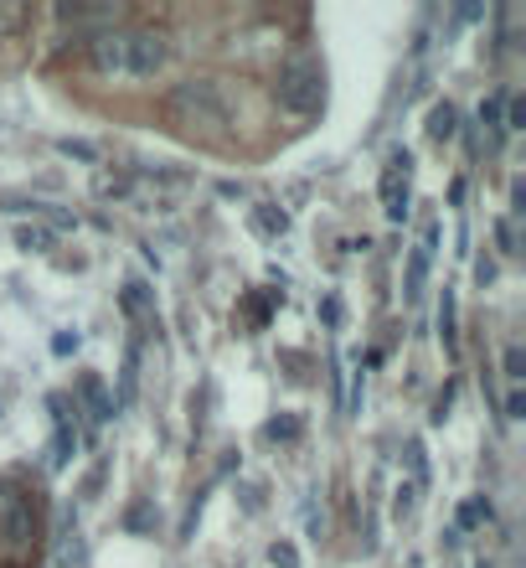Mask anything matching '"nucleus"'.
<instances>
[{
  "label": "nucleus",
  "mask_w": 526,
  "mask_h": 568,
  "mask_svg": "<svg viewBox=\"0 0 526 568\" xmlns=\"http://www.w3.org/2000/svg\"><path fill=\"white\" fill-rule=\"evenodd\" d=\"M166 119L186 135H201V140H217L228 130V104L217 94V83L207 78H192V83H175L171 98H166Z\"/></svg>",
  "instance_id": "1"
},
{
  "label": "nucleus",
  "mask_w": 526,
  "mask_h": 568,
  "mask_svg": "<svg viewBox=\"0 0 526 568\" xmlns=\"http://www.w3.org/2000/svg\"><path fill=\"white\" fill-rule=\"evenodd\" d=\"M279 104L290 114H320V104H326V68H320L315 52H294L279 68Z\"/></svg>",
  "instance_id": "2"
},
{
  "label": "nucleus",
  "mask_w": 526,
  "mask_h": 568,
  "mask_svg": "<svg viewBox=\"0 0 526 568\" xmlns=\"http://www.w3.org/2000/svg\"><path fill=\"white\" fill-rule=\"evenodd\" d=\"M171 58V47L160 32H124V73L130 78H156Z\"/></svg>",
  "instance_id": "3"
},
{
  "label": "nucleus",
  "mask_w": 526,
  "mask_h": 568,
  "mask_svg": "<svg viewBox=\"0 0 526 568\" xmlns=\"http://www.w3.org/2000/svg\"><path fill=\"white\" fill-rule=\"evenodd\" d=\"M0 537H5V548L21 553L32 543V501L21 496L11 481L0 486Z\"/></svg>",
  "instance_id": "4"
},
{
  "label": "nucleus",
  "mask_w": 526,
  "mask_h": 568,
  "mask_svg": "<svg viewBox=\"0 0 526 568\" xmlns=\"http://www.w3.org/2000/svg\"><path fill=\"white\" fill-rule=\"evenodd\" d=\"M408 150H392L388 156V171H382V213L392 222H403L408 217Z\"/></svg>",
  "instance_id": "5"
},
{
  "label": "nucleus",
  "mask_w": 526,
  "mask_h": 568,
  "mask_svg": "<svg viewBox=\"0 0 526 568\" xmlns=\"http://www.w3.org/2000/svg\"><path fill=\"white\" fill-rule=\"evenodd\" d=\"M88 58L98 73H124V32H98L88 41Z\"/></svg>",
  "instance_id": "6"
},
{
  "label": "nucleus",
  "mask_w": 526,
  "mask_h": 568,
  "mask_svg": "<svg viewBox=\"0 0 526 568\" xmlns=\"http://www.w3.org/2000/svg\"><path fill=\"white\" fill-rule=\"evenodd\" d=\"M78 392H83V403L94 409V419H98V424H103V419L114 413V403H109V392H103V383H98L94 373H83V377H78Z\"/></svg>",
  "instance_id": "7"
},
{
  "label": "nucleus",
  "mask_w": 526,
  "mask_h": 568,
  "mask_svg": "<svg viewBox=\"0 0 526 568\" xmlns=\"http://www.w3.org/2000/svg\"><path fill=\"white\" fill-rule=\"evenodd\" d=\"M460 130V114H454V104H433L429 114V140H449Z\"/></svg>",
  "instance_id": "8"
},
{
  "label": "nucleus",
  "mask_w": 526,
  "mask_h": 568,
  "mask_svg": "<svg viewBox=\"0 0 526 568\" xmlns=\"http://www.w3.org/2000/svg\"><path fill=\"white\" fill-rule=\"evenodd\" d=\"M135 367H139V352L130 347V352H124V373H119V398H124V403L135 398Z\"/></svg>",
  "instance_id": "9"
},
{
  "label": "nucleus",
  "mask_w": 526,
  "mask_h": 568,
  "mask_svg": "<svg viewBox=\"0 0 526 568\" xmlns=\"http://www.w3.org/2000/svg\"><path fill=\"white\" fill-rule=\"evenodd\" d=\"M83 564V543H78V532H68L58 543V568H78Z\"/></svg>",
  "instance_id": "10"
},
{
  "label": "nucleus",
  "mask_w": 526,
  "mask_h": 568,
  "mask_svg": "<svg viewBox=\"0 0 526 568\" xmlns=\"http://www.w3.org/2000/svg\"><path fill=\"white\" fill-rule=\"evenodd\" d=\"M16 243L26 254H41V249L52 243V233H47V228H16Z\"/></svg>",
  "instance_id": "11"
},
{
  "label": "nucleus",
  "mask_w": 526,
  "mask_h": 568,
  "mask_svg": "<svg viewBox=\"0 0 526 568\" xmlns=\"http://www.w3.org/2000/svg\"><path fill=\"white\" fill-rule=\"evenodd\" d=\"M480 522H490V501H465L460 507V528H480Z\"/></svg>",
  "instance_id": "12"
},
{
  "label": "nucleus",
  "mask_w": 526,
  "mask_h": 568,
  "mask_svg": "<svg viewBox=\"0 0 526 568\" xmlns=\"http://www.w3.org/2000/svg\"><path fill=\"white\" fill-rule=\"evenodd\" d=\"M439 331H444V347H454V294L444 290V305H439Z\"/></svg>",
  "instance_id": "13"
},
{
  "label": "nucleus",
  "mask_w": 526,
  "mask_h": 568,
  "mask_svg": "<svg viewBox=\"0 0 526 568\" xmlns=\"http://www.w3.org/2000/svg\"><path fill=\"white\" fill-rule=\"evenodd\" d=\"M58 150L62 156H73V160H98V150L88 145V140H58Z\"/></svg>",
  "instance_id": "14"
},
{
  "label": "nucleus",
  "mask_w": 526,
  "mask_h": 568,
  "mask_svg": "<svg viewBox=\"0 0 526 568\" xmlns=\"http://www.w3.org/2000/svg\"><path fill=\"white\" fill-rule=\"evenodd\" d=\"M506 377H511V383H522V377H526V352H522V347H506Z\"/></svg>",
  "instance_id": "15"
},
{
  "label": "nucleus",
  "mask_w": 526,
  "mask_h": 568,
  "mask_svg": "<svg viewBox=\"0 0 526 568\" xmlns=\"http://www.w3.org/2000/svg\"><path fill=\"white\" fill-rule=\"evenodd\" d=\"M269 558H273V568H299V553H294L290 543H273Z\"/></svg>",
  "instance_id": "16"
},
{
  "label": "nucleus",
  "mask_w": 526,
  "mask_h": 568,
  "mask_svg": "<svg viewBox=\"0 0 526 568\" xmlns=\"http://www.w3.org/2000/svg\"><path fill=\"white\" fill-rule=\"evenodd\" d=\"M284 222H290L284 213H269V207L258 213V228H264V233H284Z\"/></svg>",
  "instance_id": "17"
},
{
  "label": "nucleus",
  "mask_w": 526,
  "mask_h": 568,
  "mask_svg": "<svg viewBox=\"0 0 526 568\" xmlns=\"http://www.w3.org/2000/svg\"><path fill=\"white\" fill-rule=\"evenodd\" d=\"M21 21H26V11H21V5H0V32H16Z\"/></svg>",
  "instance_id": "18"
},
{
  "label": "nucleus",
  "mask_w": 526,
  "mask_h": 568,
  "mask_svg": "<svg viewBox=\"0 0 526 568\" xmlns=\"http://www.w3.org/2000/svg\"><path fill=\"white\" fill-rule=\"evenodd\" d=\"M480 119H486L490 130H501V98H490V104H480Z\"/></svg>",
  "instance_id": "19"
},
{
  "label": "nucleus",
  "mask_w": 526,
  "mask_h": 568,
  "mask_svg": "<svg viewBox=\"0 0 526 568\" xmlns=\"http://www.w3.org/2000/svg\"><path fill=\"white\" fill-rule=\"evenodd\" d=\"M139 305H145V285H130V294H124V311L135 315Z\"/></svg>",
  "instance_id": "20"
},
{
  "label": "nucleus",
  "mask_w": 526,
  "mask_h": 568,
  "mask_svg": "<svg viewBox=\"0 0 526 568\" xmlns=\"http://www.w3.org/2000/svg\"><path fill=\"white\" fill-rule=\"evenodd\" d=\"M506 413H511V419H522V413H526V398H522V392H511V398H506Z\"/></svg>",
  "instance_id": "21"
}]
</instances>
